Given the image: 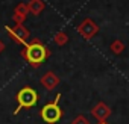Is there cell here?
<instances>
[{
  "label": "cell",
  "mask_w": 129,
  "mask_h": 124,
  "mask_svg": "<svg viewBox=\"0 0 129 124\" xmlns=\"http://www.w3.org/2000/svg\"><path fill=\"white\" fill-rule=\"evenodd\" d=\"M26 56V59L34 65H40L46 60L47 57V48L41 44V42H32V44H26V50L23 53Z\"/></svg>",
  "instance_id": "obj_1"
},
{
  "label": "cell",
  "mask_w": 129,
  "mask_h": 124,
  "mask_svg": "<svg viewBox=\"0 0 129 124\" xmlns=\"http://www.w3.org/2000/svg\"><path fill=\"white\" fill-rule=\"evenodd\" d=\"M59 98H61V94L56 95L55 101L47 103V104L41 109V118H43L47 124H55V122H58V121L61 119V116H62V110H61V107L58 106Z\"/></svg>",
  "instance_id": "obj_2"
},
{
  "label": "cell",
  "mask_w": 129,
  "mask_h": 124,
  "mask_svg": "<svg viewBox=\"0 0 129 124\" xmlns=\"http://www.w3.org/2000/svg\"><path fill=\"white\" fill-rule=\"evenodd\" d=\"M37 101H38V94H37L35 89H32L29 86L20 89L18 94H17V103H18V106L14 110V113H18V110L23 109V107H32V106H35Z\"/></svg>",
  "instance_id": "obj_3"
},
{
  "label": "cell",
  "mask_w": 129,
  "mask_h": 124,
  "mask_svg": "<svg viewBox=\"0 0 129 124\" xmlns=\"http://www.w3.org/2000/svg\"><path fill=\"white\" fill-rule=\"evenodd\" d=\"M100 124H106V122H100Z\"/></svg>",
  "instance_id": "obj_4"
}]
</instances>
